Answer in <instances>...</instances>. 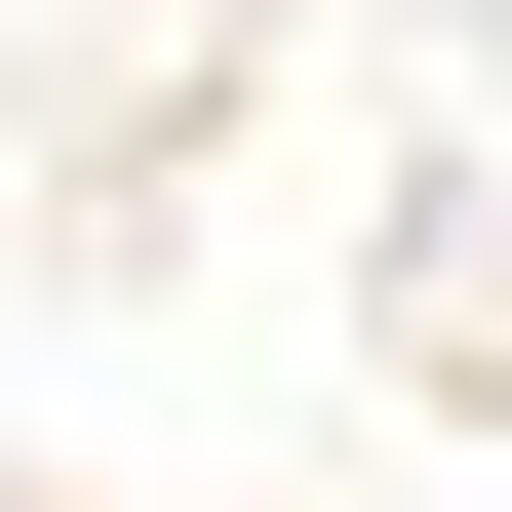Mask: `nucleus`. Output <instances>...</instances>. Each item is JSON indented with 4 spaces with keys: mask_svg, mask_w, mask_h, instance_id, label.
Listing matches in <instances>:
<instances>
[]
</instances>
